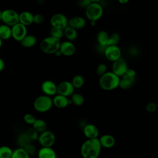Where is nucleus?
Returning <instances> with one entry per match:
<instances>
[{
  "mask_svg": "<svg viewBox=\"0 0 158 158\" xmlns=\"http://www.w3.org/2000/svg\"><path fill=\"white\" fill-rule=\"evenodd\" d=\"M101 148L98 138L87 139L81 144L80 152L83 158H98Z\"/></svg>",
  "mask_w": 158,
  "mask_h": 158,
  "instance_id": "nucleus-1",
  "label": "nucleus"
},
{
  "mask_svg": "<svg viewBox=\"0 0 158 158\" xmlns=\"http://www.w3.org/2000/svg\"><path fill=\"white\" fill-rule=\"evenodd\" d=\"M120 78L112 72H106L99 80L100 87L106 91L115 89L118 87Z\"/></svg>",
  "mask_w": 158,
  "mask_h": 158,
  "instance_id": "nucleus-2",
  "label": "nucleus"
},
{
  "mask_svg": "<svg viewBox=\"0 0 158 158\" xmlns=\"http://www.w3.org/2000/svg\"><path fill=\"white\" fill-rule=\"evenodd\" d=\"M60 40L51 36L44 38L40 43V49L45 54H54L60 48Z\"/></svg>",
  "mask_w": 158,
  "mask_h": 158,
  "instance_id": "nucleus-3",
  "label": "nucleus"
},
{
  "mask_svg": "<svg viewBox=\"0 0 158 158\" xmlns=\"http://www.w3.org/2000/svg\"><path fill=\"white\" fill-rule=\"evenodd\" d=\"M53 106L52 99L45 94L37 97L33 102L34 109L39 112H46Z\"/></svg>",
  "mask_w": 158,
  "mask_h": 158,
  "instance_id": "nucleus-4",
  "label": "nucleus"
},
{
  "mask_svg": "<svg viewBox=\"0 0 158 158\" xmlns=\"http://www.w3.org/2000/svg\"><path fill=\"white\" fill-rule=\"evenodd\" d=\"M103 14V8L99 2H91L85 9L86 18L91 21L96 22L99 20Z\"/></svg>",
  "mask_w": 158,
  "mask_h": 158,
  "instance_id": "nucleus-5",
  "label": "nucleus"
},
{
  "mask_svg": "<svg viewBox=\"0 0 158 158\" xmlns=\"http://www.w3.org/2000/svg\"><path fill=\"white\" fill-rule=\"evenodd\" d=\"M1 17L3 23L10 27L19 22V14L11 9L2 10Z\"/></svg>",
  "mask_w": 158,
  "mask_h": 158,
  "instance_id": "nucleus-6",
  "label": "nucleus"
},
{
  "mask_svg": "<svg viewBox=\"0 0 158 158\" xmlns=\"http://www.w3.org/2000/svg\"><path fill=\"white\" fill-rule=\"evenodd\" d=\"M38 141L42 147H52L56 141L54 133L50 130H45L39 134Z\"/></svg>",
  "mask_w": 158,
  "mask_h": 158,
  "instance_id": "nucleus-7",
  "label": "nucleus"
},
{
  "mask_svg": "<svg viewBox=\"0 0 158 158\" xmlns=\"http://www.w3.org/2000/svg\"><path fill=\"white\" fill-rule=\"evenodd\" d=\"M68 19L65 15L57 13L51 17L50 23L52 27L64 30L68 26Z\"/></svg>",
  "mask_w": 158,
  "mask_h": 158,
  "instance_id": "nucleus-8",
  "label": "nucleus"
},
{
  "mask_svg": "<svg viewBox=\"0 0 158 158\" xmlns=\"http://www.w3.org/2000/svg\"><path fill=\"white\" fill-rule=\"evenodd\" d=\"M128 69V64L126 60L120 57L113 62L112 72L120 78L125 74Z\"/></svg>",
  "mask_w": 158,
  "mask_h": 158,
  "instance_id": "nucleus-9",
  "label": "nucleus"
},
{
  "mask_svg": "<svg viewBox=\"0 0 158 158\" xmlns=\"http://www.w3.org/2000/svg\"><path fill=\"white\" fill-rule=\"evenodd\" d=\"M12 37L17 41H20L27 35V28L20 22L11 27Z\"/></svg>",
  "mask_w": 158,
  "mask_h": 158,
  "instance_id": "nucleus-10",
  "label": "nucleus"
},
{
  "mask_svg": "<svg viewBox=\"0 0 158 158\" xmlns=\"http://www.w3.org/2000/svg\"><path fill=\"white\" fill-rule=\"evenodd\" d=\"M74 91L75 88L71 81H63L57 85V93L65 97L72 96Z\"/></svg>",
  "mask_w": 158,
  "mask_h": 158,
  "instance_id": "nucleus-11",
  "label": "nucleus"
},
{
  "mask_svg": "<svg viewBox=\"0 0 158 158\" xmlns=\"http://www.w3.org/2000/svg\"><path fill=\"white\" fill-rule=\"evenodd\" d=\"M105 57L110 61L114 62L121 57V50L117 46H107L104 49Z\"/></svg>",
  "mask_w": 158,
  "mask_h": 158,
  "instance_id": "nucleus-12",
  "label": "nucleus"
},
{
  "mask_svg": "<svg viewBox=\"0 0 158 158\" xmlns=\"http://www.w3.org/2000/svg\"><path fill=\"white\" fill-rule=\"evenodd\" d=\"M41 89L44 94L48 96H55L57 94V85L52 80H44L41 84Z\"/></svg>",
  "mask_w": 158,
  "mask_h": 158,
  "instance_id": "nucleus-13",
  "label": "nucleus"
},
{
  "mask_svg": "<svg viewBox=\"0 0 158 158\" xmlns=\"http://www.w3.org/2000/svg\"><path fill=\"white\" fill-rule=\"evenodd\" d=\"M59 50L62 55L65 56H71L75 54L76 48L72 41H65L60 43Z\"/></svg>",
  "mask_w": 158,
  "mask_h": 158,
  "instance_id": "nucleus-14",
  "label": "nucleus"
},
{
  "mask_svg": "<svg viewBox=\"0 0 158 158\" xmlns=\"http://www.w3.org/2000/svg\"><path fill=\"white\" fill-rule=\"evenodd\" d=\"M83 134L87 139L98 138L99 130L96 125L92 123L87 124L83 128Z\"/></svg>",
  "mask_w": 158,
  "mask_h": 158,
  "instance_id": "nucleus-15",
  "label": "nucleus"
},
{
  "mask_svg": "<svg viewBox=\"0 0 158 158\" xmlns=\"http://www.w3.org/2000/svg\"><path fill=\"white\" fill-rule=\"evenodd\" d=\"M86 23V22L85 19L81 16L73 17L68 21V26L71 27L77 30L85 27Z\"/></svg>",
  "mask_w": 158,
  "mask_h": 158,
  "instance_id": "nucleus-16",
  "label": "nucleus"
},
{
  "mask_svg": "<svg viewBox=\"0 0 158 158\" xmlns=\"http://www.w3.org/2000/svg\"><path fill=\"white\" fill-rule=\"evenodd\" d=\"M52 103L56 107L59 109H64L69 104L72 103V102L67 98V97L57 94L52 98Z\"/></svg>",
  "mask_w": 158,
  "mask_h": 158,
  "instance_id": "nucleus-17",
  "label": "nucleus"
},
{
  "mask_svg": "<svg viewBox=\"0 0 158 158\" xmlns=\"http://www.w3.org/2000/svg\"><path fill=\"white\" fill-rule=\"evenodd\" d=\"M99 139L101 147L105 148H111L115 144V139L113 136L109 134L102 135Z\"/></svg>",
  "mask_w": 158,
  "mask_h": 158,
  "instance_id": "nucleus-18",
  "label": "nucleus"
},
{
  "mask_svg": "<svg viewBox=\"0 0 158 158\" xmlns=\"http://www.w3.org/2000/svg\"><path fill=\"white\" fill-rule=\"evenodd\" d=\"M38 158H57L56 151L52 147H42L38 151Z\"/></svg>",
  "mask_w": 158,
  "mask_h": 158,
  "instance_id": "nucleus-19",
  "label": "nucleus"
},
{
  "mask_svg": "<svg viewBox=\"0 0 158 158\" xmlns=\"http://www.w3.org/2000/svg\"><path fill=\"white\" fill-rule=\"evenodd\" d=\"M19 22L25 26L33 23V14L29 11H23L19 14Z\"/></svg>",
  "mask_w": 158,
  "mask_h": 158,
  "instance_id": "nucleus-20",
  "label": "nucleus"
},
{
  "mask_svg": "<svg viewBox=\"0 0 158 158\" xmlns=\"http://www.w3.org/2000/svg\"><path fill=\"white\" fill-rule=\"evenodd\" d=\"M37 42L36 38L33 35H27L20 41V44L25 48H30L34 46Z\"/></svg>",
  "mask_w": 158,
  "mask_h": 158,
  "instance_id": "nucleus-21",
  "label": "nucleus"
},
{
  "mask_svg": "<svg viewBox=\"0 0 158 158\" xmlns=\"http://www.w3.org/2000/svg\"><path fill=\"white\" fill-rule=\"evenodd\" d=\"M135 81V78H129L125 75H123L120 80L118 87L122 89H128L133 86Z\"/></svg>",
  "mask_w": 158,
  "mask_h": 158,
  "instance_id": "nucleus-22",
  "label": "nucleus"
},
{
  "mask_svg": "<svg viewBox=\"0 0 158 158\" xmlns=\"http://www.w3.org/2000/svg\"><path fill=\"white\" fill-rule=\"evenodd\" d=\"M109 34L105 30L99 31L96 36V40L99 46L106 47L107 46V42L109 40Z\"/></svg>",
  "mask_w": 158,
  "mask_h": 158,
  "instance_id": "nucleus-23",
  "label": "nucleus"
},
{
  "mask_svg": "<svg viewBox=\"0 0 158 158\" xmlns=\"http://www.w3.org/2000/svg\"><path fill=\"white\" fill-rule=\"evenodd\" d=\"M12 37L11 27L5 24L0 25V38L2 40H7Z\"/></svg>",
  "mask_w": 158,
  "mask_h": 158,
  "instance_id": "nucleus-24",
  "label": "nucleus"
},
{
  "mask_svg": "<svg viewBox=\"0 0 158 158\" xmlns=\"http://www.w3.org/2000/svg\"><path fill=\"white\" fill-rule=\"evenodd\" d=\"M64 35L66 37L68 41H72L75 40L77 38L78 33L77 30H75V28L67 26L64 30Z\"/></svg>",
  "mask_w": 158,
  "mask_h": 158,
  "instance_id": "nucleus-25",
  "label": "nucleus"
},
{
  "mask_svg": "<svg viewBox=\"0 0 158 158\" xmlns=\"http://www.w3.org/2000/svg\"><path fill=\"white\" fill-rule=\"evenodd\" d=\"M32 127L37 132L41 133L47 130V124L44 120L38 118V119H36V120L32 125Z\"/></svg>",
  "mask_w": 158,
  "mask_h": 158,
  "instance_id": "nucleus-26",
  "label": "nucleus"
},
{
  "mask_svg": "<svg viewBox=\"0 0 158 158\" xmlns=\"http://www.w3.org/2000/svg\"><path fill=\"white\" fill-rule=\"evenodd\" d=\"M71 83L75 89H78L81 88L83 86L85 83V80L82 75H76L72 78Z\"/></svg>",
  "mask_w": 158,
  "mask_h": 158,
  "instance_id": "nucleus-27",
  "label": "nucleus"
},
{
  "mask_svg": "<svg viewBox=\"0 0 158 158\" xmlns=\"http://www.w3.org/2000/svg\"><path fill=\"white\" fill-rule=\"evenodd\" d=\"M71 102L77 106H80L83 104L85 99L82 94L77 93H74L71 96Z\"/></svg>",
  "mask_w": 158,
  "mask_h": 158,
  "instance_id": "nucleus-28",
  "label": "nucleus"
},
{
  "mask_svg": "<svg viewBox=\"0 0 158 158\" xmlns=\"http://www.w3.org/2000/svg\"><path fill=\"white\" fill-rule=\"evenodd\" d=\"M11 158H30V156L23 148H18L13 151Z\"/></svg>",
  "mask_w": 158,
  "mask_h": 158,
  "instance_id": "nucleus-29",
  "label": "nucleus"
},
{
  "mask_svg": "<svg viewBox=\"0 0 158 158\" xmlns=\"http://www.w3.org/2000/svg\"><path fill=\"white\" fill-rule=\"evenodd\" d=\"M12 149L7 146H0V158H11Z\"/></svg>",
  "mask_w": 158,
  "mask_h": 158,
  "instance_id": "nucleus-30",
  "label": "nucleus"
},
{
  "mask_svg": "<svg viewBox=\"0 0 158 158\" xmlns=\"http://www.w3.org/2000/svg\"><path fill=\"white\" fill-rule=\"evenodd\" d=\"M18 144L20 145V148H23L26 145L31 143V140L30 139V138L25 133H22L19 135L18 139H17Z\"/></svg>",
  "mask_w": 158,
  "mask_h": 158,
  "instance_id": "nucleus-31",
  "label": "nucleus"
},
{
  "mask_svg": "<svg viewBox=\"0 0 158 158\" xmlns=\"http://www.w3.org/2000/svg\"><path fill=\"white\" fill-rule=\"evenodd\" d=\"M120 40V37L119 34L116 32L113 33L109 36L107 46H117Z\"/></svg>",
  "mask_w": 158,
  "mask_h": 158,
  "instance_id": "nucleus-32",
  "label": "nucleus"
},
{
  "mask_svg": "<svg viewBox=\"0 0 158 158\" xmlns=\"http://www.w3.org/2000/svg\"><path fill=\"white\" fill-rule=\"evenodd\" d=\"M49 34L51 36L60 40V38L64 36V30L55 27H51L49 30Z\"/></svg>",
  "mask_w": 158,
  "mask_h": 158,
  "instance_id": "nucleus-33",
  "label": "nucleus"
},
{
  "mask_svg": "<svg viewBox=\"0 0 158 158\" xmlns=\"http://www.w3.org/2000/svg\"><path fill=\"white\" fill-rule=\"evenodd\" d=\"M25 133L27 134V135L30 138V139L31 141L38 140V138L39 136V133L37 132L32 127L28 128L26 130Z\"/></svg>",
  "mask_w": 158,
  "mask_h": 158,
  "instance_id": "nucleus-34",
  "label": "nucleus"
},
{
  "mask_svg": "<svg viewBox=\"0 0 158 158\" xmlns=\"http://www.w3.org/2000/svg\"><path fill=\"white\" fill-rule=\"evenodd\" d=\"M106 72H107V65L105 64L101 63L97 66L96 72L98 75L101 77V75H104Z\"/></svg>",
  "mask_w": 158,
  "mask_h": 158,
  "instance_id": "nucleus-35",
  "label": "nucleus"
},
{
  "mask_svg": "<svg viewBox=\"0 0 158 158\" xmlns=\"http://www.w3.org/2000/svg\"><path fill=\"white\" fill-rule=\"evenodd\" d=\"M36 118H35V117L33 115H32L31 114L28 113V114H25L23 116V120H24L25 122L28 125H32L33 124V123L35 122V121L36 120Z\"/></svg>",
  "mask_w": 158,
  "mask_h": 158,
  "instance_id": "nucleus-36",
  "label": "nucleus"
},
{
  "mask_svg": "<svg viewBox=\"0 0 158 158\" xmlns=\"http://www.w3.org/2000/svg\"><path fill=\"white\" fill-rule=\"evenodd\" d=\"M23 148L25 149V151L28 153V154L30 156H33L36 153V148L31 143H30V144L26 145Z\"/></svg>",
  "mask_w": 158,
  "mask_h": 158,
  "instance_id": "nucleus-37",
  "label": "nucleus"
},
{
  "mask_svg": "<svg viewBox=\"0 0 158 158\" xmlns=\"http://www.w3.org/2000/svg\"><path fill=\"white\" fill-rule=\"evenodd\" d=\"M145 109L149 113H153L157 109V104L155 103V102H149L146 106Z\"/></svg>",
  "mask_w": 158,
  "mask_h": 158,
  "instance_id": "nucleus-38",
  "label": "nucleus"
},
{
  "mask_svg": "<svg viewBox=\"0 0 158 158\" xmlns=\"http://www.w3.org/2000/svg\"><path fill=\"white\" fill-rule=\"evenodd\" d=\"M44 17L43 15L40 14L33 15V23L36 24H41L44 22Z\"/></svg>",
  "mask_w": 158,
  "mask_h": 158,
  "instance_id": "nucleus-39",
  "label": "nucleus"
},
{
  "mask_svg": "<svg viewBox=\"0 0 158 158\" xmlns=\"http://www.w3.org/2000/svg\"><path fill=\"white\" fill-rule=\"evenodd\" d=\"M91 2L89 0H78L77 3L79 7L86 9Z\"/></svg>",
  "mask_w": 158,
  "mask_h": 158,
  "instance_id": "nucleus-40",
  "label": "nucleus"
},
{
  "mask_svg": "<svg viewBox=\"0 0 158 158\" xmlns=\"http://www.w3.org/2000/svg\"><path fill=\"white\" fill-rule=\"evenodd\" d=\"M136 73V71L132 69H128V70H127L125 74L124 75L129 77V78H135Z\"/></svg>",
  "mask_w": 158,
  "mask_h": 158,
  "instance_id": "nucleus-41",
  "label": "nucleus"
},
{
  "mask_svg": "<svg viewBox=\"0 0 158 158\" xmlns=\"http://www.w3.org/2000/svg\"><path fill=\"white\" fill-rule=\"evenodd\" d=\"M5 67V64L4 60L0 57V72H2Z\"/></svg>",
  "mask_w": 158,
  "mask_h": 158,
  "instance_id": "nucleus-42",
  "label": "nucleus"
},
{
  "mask_svg": "<svg viewBox=\"0 0 158 158\" xmlns=\"http://www.w3.org/2000/svg\"><path fill=\"white\" fill-rule=\"evenodd\" d=\"M130 0H118V2L121 4H127Z\"/></svg>",
  "mask_w": 158,
  "mask_h": 158,
  "instance_id": "nucleus-43",
  "label": "nucleus"
},
{
  "mask_svg": "<svg viewBox=\"0 0 158 158\" xmlns=\"http://www.w3.org/2000/svg\"><path fill=\"white\" fill-rule=\"evenodd\" d=\"M91 2H99L102 0H89Z\"/></svg>",
  "mask_w": 158,
  "mask_h": 158,
  "instance_id": "nucleus-44",
  "label": "nucleus"
},
{
  "mask_svg": "<svg viewBox=\"0 0 158 158\" xmlns=\"http://www.w3.org/2000/svg\"><path fill=\"white\" fill-rule=\"evenodd\" d=\"M96 22L91 21V25L92 26H94V25H96Z\"/></svg>",
  "mask_w": 158,
  "mask_h": 158,
  "instance_id": "nucleus-45",
  "label": "nucleus"
},
{
  "mask_svg": "<svg viewBox=\"0 0 158 158\" xmlns=\"http://www.w3.org/2000/svg\"><path fill=\"white\" fill-rule=\"evenodd\" d=\"M1 16H2V11L0 10V23H1V22H2V17H1Z\"/></svg>",
  "mask_w": 158,
  "mask_h": 158,
  "instance_id": "nucleus-46",
  "label": "nucleus"
},
{
  "mask_svg": "<svg viewBox=\"0 0 158 158\" xmlns=\"http://www.w3.org/2000/svg\"><path fill=\"white\" fill-rule=\"evenodd\" d=\"M2 45V40L0 38V48H1Z\"/></svg>",
  "mask_w": 158,
  "mask_h": 158,
  "instance_id": "nucleus-47",
  "label": "nucleus"
},
{
  "mask_svg": "<svg viewBox=\"0 0 158 158\" xmlns=\"http://www.w3.org/2000/svg\"><path fill=\"white\" fill-rule=\"evenodd\" d=\"M157 109H158V103L157 104Z\"/></svg>",
  "mask_w": 158,
  "mask_h": 158,
  "instance_id": "nucleus-48",
  "label": "nucleus"
}]
</instances>
